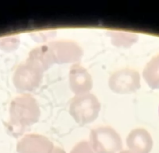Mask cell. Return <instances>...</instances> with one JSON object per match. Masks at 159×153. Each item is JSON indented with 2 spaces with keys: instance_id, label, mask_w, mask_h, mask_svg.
<instances>
[{
  "instance_id": "1",
  "label": "cell",
  "mask_w": 159,
  "mask_h": 153,
  "mask_svg": "<svg viewBox=\"0 0 159 153\" xmlns=\"http://www.w3.org/2000/svg\"><path fill=\"white\" fill-rule=\"evenodd\" d=\"M101 111V103L92 93L76 95L72 99L69 112L73 120L80 125L94 122Z\"/></svg>"
},
{
  "instance_id": "2",
  "label": "cell",
  "mask_w": 159,
  "mask_h": 153,
  "mask_svg": "<svg viewBox=\"0 0 159 153\" xmlns=\"http://www.w3.org/2000/svg\"><path fill=\"white\" fill-rule=\"evenodd\" d=\"M12 116L16 125L21 128H28L34 125L41 116L38 101L28 93L16 98L13 103Z\"/></svg>"
},
{
  "instance_id": "3",
  "label": "cell",
  "mask_w": 159,
  "mask_h": 153,
  "mask_svg": "<svg viewBox=\"0 0 159 153\" xmlns=\"http://www.w3.org/2000/svg\"><path fill=\"white\" fill-rule=\"evenodd\" d=\"M90 144L96 153H116L123 142L119 133L111 127L102 126L91 130Z\"/></svg>"
},
{
  "instance_id": "4",
  "label": "cell",
  "mask_w": 159,
  "mask_h": 153,
  "mask_svg": "<svg viewBox=\"0 0 159 153\" xmlns=\"http://www.w3.org/2000/svg\"><path fill=\"white\" fill-rule=\"evenodd\" d=\"M108 86L113 93L130 94L140 88V76L134 68H123L111 74Z\"/></svg>"
},
{
  "instance_id": "5",
  "label": "cell",
  "mask_w": 159,
  "mask_h": 153,
  "mask_svg": "<svg viewBox=\"0 0 159 153\" xmlns=\"http://www.w3.org/2000/svg\"><path fill=\"white\" fill-rule=\"evenodd\" d=\"M51 48L56 64L76 63L83 57L84 51L81 47L73 41L60 40L51 41L48 44Z\"/></svg>"
},
{
  "instance_id": "6",
  "label": "cell",
  "mask_w": 159,
  "mask_h": 153,
  "mask_svg": "<svg viewBox=\"0 0 159 153\" xmlns=\"http://www.w3.org/2000/svg\"><path fill=\"white\" fill-rule=\"evenodd\" d=\"M43 72L28 62L20 65L14 76V83L20 92H32L42 82Z\"/></svg>"
},
{
  "instance_id": "7",
  "label": "cell",
  "mask_w": 159,
  "mask_h": 153,
  "mask_svg": "<svg viewBox=\"0 0 159 153\" xmlns=\"http://www.w3.org/2000/svg\"><path fill=\"white\" fill-rule=\"evenodd\" d=\"M69 83L75 95L89 93L93 87L92 77L88 70L79 64L71 66L69 72Z\"/></svg>"
},
{
  "instance_id": "8",
  "label": "cell",
  "mask_w": 159,
  "mask_h": 153,
  "mask_svg": "<svg viewBox=\"0 0 159 153\" xmlns=\"http://www.w3.org/2000/svg\"><path fill=\"white\" fill-rule=\"evenodd\" d=\"M54 145L45 136L30 134L24 136L17 145L19 153H52Z\"/></svg>"
},
{
  "instance_id": "9",
  "label": "cell",
  "mask_w": 159,
  "mask_h": 153,
  "mask_svg": "<svg viewBox=\"0 0 159 153\" xmlns=\"http://www.w3.org/2000/svg\"><path fill=\"white\" fill-rule=\"evenodd\" d=\"M126 145L134 153H149L153 146L151 134L143 128L132 130L126 138Z\"/></svg>"
},
{
  "instance_id": "10",
  "label": "cell",
  "mask_w": 159,
  "mask_h": 153,
  "mask_svg": "<svg viewBox=\"0 0 159 153\" xmlns=\"http://www.w3.org/2000/svg\"><path fill=\"white\" fill-rule=\"evenodd\" d=\"M27 62L35 66L43 72L56 63L52 51L48 44L40 46L30 50Z\"/></svg>"
},
{
  "instance_id": "11",
  "label": "cell",
  "mask_w": 159,
  "mask_h": 153,
  "mask_svg": "<svg viewBox=\"0 0 159 153\" xmlns=\"http://www.w3.org/2000/svg\"><path fill=\"white\" fill-rule=\"evenodd\" d=\"M143 78L152 90H159V55L148 62L143 71Z\"/></svg>"
},
{
  "instance_id": "12",
  "label": "cell",
  "mask_w": 159,
  "mask_h": 153,
  "mask_svg": "<svg viewBox=\"0 0 159 153\" xmlns=\"http://www.w3.org/2000/svg\"><path fill=\"white\" fill-rule=\"evenodd\" d=\"M108 35L111 38V44L117 47H130L138 40L136 33L123 31H108Z\"/></svg>"
},
{
  "instance_id": "13",
  "label": "cell",
  "mask_w": 159,
  "mask_h": 153,
  "mask_svg": "<svg viewBox=\"0 0 159 153\" xmlns=\"http://www.w3.org/2000/svg\"><path fill=\"white\" fill-rule=\"evenodd\" d=\"M70 153H96L91 147L90 142L82 141L76 144Z\"/></svg>"
},
{
  "instance_id": "14",
  "label": "cell",
  "mask_w": 159,
  "mask_h": 153,
  "mask_svg": "<svg viewBox=\"0 0 159 153\" xmlns=\"http://www.w3.org/2000/svg\"><path fill=\"white\" fill-rule=\"evenodd\" d=\"M52 153H66V152L63 149H62V148H59V147H55Z\"/></svg>"
},
{
  "instance_id": "15",
  "label": "cell",
  "mask_w": 159,
  "mask_h": 153,
  "mask_svg": "<svg viewBox=\"0 0 159 153\" xmlns=\"http://www.w3.org/2000/svg\"><path fill=\"white\" fill-rule=\"evenodd\" d=\"M120 153H134V152H133V151H129V150H124V151H121Z\"/></svg>"
},
{
  "instance_id": "16",
  "label": "cell",
  "mask_w": 159,
  "mask_h": 153,
  "mask_svg": "<svg viewBox=\"0 0 159 153\" xmlns=\"http://www.w3.org/2000/svg\"><path fill=\"white\" fill-rule=\"evenodd\" d=\"M158 112H159V110H158Z\"/></svg>"
}]
</instances>
